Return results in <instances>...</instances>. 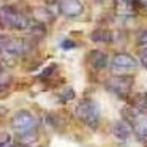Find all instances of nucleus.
Here are the masks:
<instances>
[{
	"label": "nucleus",
	"instance_id": "obj_1",
	"mask_svg": "<svg viewBox=\"0 0 147 147\" xmlns=\"http://www.w3.org/2000/svg\"><path fill=\"white\" fill-rule=\"evenodd\" d=\"M0 27L11 30H32L36 27L32 18L11 7H0Z\"/></svg>",
	"mask_w": 147,
	"mask_h": 147
},
{
	"label": "nucleus",
	"instance_id": "obj_2",
	"mask_svg": "<svg viewBox=\"0 0 147 147\" xmlns=\"http://www.w3.org/2000/svg\"><path fill=\"white\" fill-rule=\"evenodd\" d=\"M74 117L79 122H82L86 127L95 130L100 123V106L93 100L84 98L74 108Z\"/></svg>",
	"mask_w": 147,
	"mask_h": 147
},
{
	"label": "nucleus",
	"instance_id": "obj_3",
	"mask_svg": "<svg viewBox=\"0 0 147 147\" xmlns=\"http://www.w3.org/2000/svg\"><path fill=\"white\" fill-rule=\"evenodd\" d=\"M27 43L24 40L8 38V36H0V55L3 59L13 60L26 52Z\"/></svg>",
	"mask_w": 147,
	"mask_h": 147
},
{
	"label": "nucleus",
	"instance_id": "obj_4",
	"mask_svg": "<svg viewBox=\"0 0 147 147\" xmlns=\"http://www.w3.org/2000/svg\"><path fill=\"white\" fill-rule=\"evenodd\" d=\"M36 125H38L36 119L27 111L18 112V114H14L13 119H11V128H13V131L18 136H19V134H26V133L35 131Z\"/></svg>",
	"mask_w": 147,
	"mask_h": 147
},
{
	"label": "nucleus",
	"instance_id": "obj_5",
	"mask_svg": "<svg viewBox=\"0 0 147 147\" xmlns=\"http://www.w3.org/2000/svg\"><path fill=\"white\" fill-rule=\"evenodd\" d=\"M139 67V62L130 54H125V52H120V54H115L111 60V70L114 74H127L130 71L138 70Z\"/></svg>",
	"mask_w": 147,
	"mask_h": 147
},
{
	"label": "nucleus",
	"instance_id": "obj_6",
	"mask_svg": "<svg viewBox=\"0 0 147 147\" xmlns=\"http://www.w3.org/2000/svg\"><path fill=\"white\" fill-rule=\"evenodd\" d=\"M106 87L108 90L114 92L119 96H125L130 93L131 87H133V78L127 76V74H114L106 81Z\"/></svg>",
	"mask_w": 147,
	"mask_h": 147
},
{
	"label": "nucleus",
	"instance_id": "obj_7",
	"mask_svg": "<svg viewBox=\"0 0 147 147\" xmlns=\"http://www.w3.org/2000/svg\"><path fill=\"white\" fill-rule=\"evenodd\" d=\"M130 127L138 139L147 142V111L136 109L130 117Z\"/></svg>",
	"mask_w": 147,
	"mask_h": 147
},
{
	"label": "nucleus",
	"instance_id": "obj_8",
	"mask_svg": "<svg viewBox=\"0 0 147 147\" xmlns=\"http://www.w3.org/2000/svg\"><path fill=\"white\" fill-rule=\"evenodd\" d=\"M59 10H60V13L63 16L74 18L82 13L84 7L81 3V0H60L59 2Z\"/></svg>",
	"mask_w": 147,
	"mask_h": 147
},
{
	"label": "nucleus",
	"instance_id": "obj_9",
	"mask_svg": "<svg viewBox=\"0 0 147 147\" xmlns=\"http://www.w3.org/2000/svg\"><path fill=\"white\" fill-rule=\"evenodd\" d=\"M112 133H114V136L117 138L119 141H128L131 136V133H133V130H131L130 123L128 122H115L114 127H112Z\"/></svg>",
	"mask_w": 147,
	"mask_h": 147
},
{
	"label": "nucleus",
	"instance_id": "obj_10",
	"mask_svg": "<svg viewBox=\"0 0 147 147\" xmlns=\"http://www.w3.org/2000/svg\"><path fill=\"white\" fill-rule=\"evenodd\" d=\"M89 63L95 67L96 70H101L108 65V55L101 51H92L89 54Z\"/></svg>",
	"mask_w": 147,
	"mask_h": 147
},
{
	"label": "nucleus",
	"instance_id": "obj_11",
	"mask_svg": "<svg viewBox=\"0 0 147 147\" xmlns=\"http://www.w3.org/2000/svg\"><path fill=\"white\" fill-rule=\"evenodd\" d=\"M141 63L142 67L147 68V43H142V49H141Z\"/></svg>",
	"mask_w": 147,
	"mask_h": 147
},
{
	"label": "nucleus",
	"instance_id": "obj_12",
	"mask_svg": "<svg viewBox=\"0 0 147 147\" xmlns=\"http://www.w3.org/2000/svg\"><path fill=\"white\" fill-rule=\"evenodd\" d=\"M10 141H11V138L8 133H0V146H8Z\"/></svg>",
	"mask_w": 147,
	"mask_h": 147
},
{
	"label": "nucleus",
	"instance_id": "obj_13",
	"mask_svg": "<svg viewBox=\"0 0 147 147\" xmlns=\"http://www.w3.org/2000/svg\"><path fill=\"white\" fill-rule=\"evenodd\" d=\"M62 48H73V43L65 41V43H62Z\"/></svg>",
	"mask_w": 147,
	"mask_h": 147
},
{
	"label": "nucleus",
	"instance_id": "obj_14",
	"mask_svg": "<svg viewBox=\"0 0 147 147\" xmlns=\"http://www.w3.org/2000/svg\"><path fill=\"white\" fill-rule=\"evenodd\" d=\"M3 74V68H2V65H0V76Z\"/></svg>",
	"mask_w": 147,
	"mask_h": 147
}]
</instances>
